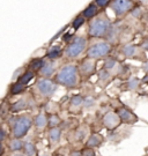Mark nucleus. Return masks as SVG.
I'll list each match as a JSON object with an SVG mask.
<instances>
[{"label": "nucleus", "instance_id": "nucleus-19", "mask_svg": "<svg viewBox=\"0 0 148 156\" xmlns=\"http://www.w3.org/2000/svg\"><path fill=\"white\" fill-rule=\"evenodd\" d=\"M33 78H34V73L33 72H26L23 75H22L21 78L19 79V82L26 86V84L29 83V82L33 80Z\"/></svg>", "mask_w": 148, "mask_h": 156}, {"label": "nucleus", "instance_id": "nucleus-37", "mask_svg": "<svg viewBox=\"0 0 148 156\" xmlns=\"http://www.w3.org/2000/svg\"><path fill=\"white\" fill-rule=\"evenodd\" d=\"M143 2H147L148 0H143Z\"/></svg>", "mask_w": 148, "mask_h": 156}, {"label": "nucleus", "instance_id": "nucleus-30", "mask_svg": "<svg viewBox=\"0 0 148 156\" xmlns=\"http://www.w3.org/2000/svg\"><path fill=\"white\" fill-rule=\"evenodd\" d=\"M110 2V0H96V4L99 6V7H104Z\"/></svg>", "mask_w": 148, "mask_h": 156}, {"label": "nucleus", "instance_id": "nucleus-5", "mask_svg": "<svg viewBox=\"0 0 148 156\" xmlns=\"http://www.w3.org/2000/svg\"><path fill=\"white\" fill-rule=\"evenodd\" d=\"M110 46L108 43L105 42H101V43H96V44L92 45L88 50V57L90 59H97V58H102V57L106 56L110 52Z\"/></svg>", "mask_w": 148, "mask_h": 156}, {"label": "nucleus", "instance_id": "nucleus-28", "mask_svg": "<svg viewBox=\"0 0 148 156\" xmlns=\"http://www.w3.org/2000/svg\"><path fill=\"white\" fill-rule=\"evenodd\" d=\"M138 84H139V80L138 79H132L130 83H128V87H130V89H135Z\"/></svg>", "mask_w": 148, "mask_h": 156}, {"label": "nucleus", "instance_id": "nucleus-27", "mask_svg": "<svg viewBox=\"0 0 148 156\" xmlns=\"http://www.w3.org/2000/svg\"><path fill=\"white\" fill-rule=\"evenodd\" d=\"M81 153H82V156H95V151H94V149L93 148H89V147L82 149Z\"/></svg>", "mask_w": 148, "mask_h": 156}, {"label": "nucleus", "instance_id": "nucleus-22", "mask_svg": "<svg viewBox=\"0 0 148 156\" xmlns=\"http://www.w3.org/2000/svg\"><path fill=\"white\" fill-rule=\"evenodd\" d=\"M26 106H27V104H26L24 100H20V101H17V102H15V103L12 105V111L13 112L21 111V110H23Z\"/></svg>", "mask_w": 148, "mask_h": 156}, {"label": "nucleus", "instance_id": "nucleus-1", "mask_svg": "<svg viewBox=\"0 0 148 156\" xmlns=\"http://www.w3.org/2000/svg\"><path fill=\"white\" fill-rule=\"evenodd\" d=\"M56 80L58 83L68 88L75 87L78 83V68L74 65H67L58 72Z\"/></svg>", "mask_w": 148, "mask_h": 156}, {"label": "nucleus", "instance_id": "nucleus-32", "mask_svg": "<svg viewBox=\"0 0 148 156\" xmlns=\"http://www.w3.org/2000/svg\"><path fill=\"white\" fill-rule=\"evenodd\" d=\"M72 38V35L70 33H67V34H65V35H63V41L64 42H68L70 39Z\"/></svg>", "mask_w": 148, "mask_h": 156}, {"label": "nucleus", "instance_id": "nucleus-29", "mask_svg": "<svg viewBox=\"0 0 148 156\" xmlns=\"http://www.w3.org/2000/svg\"><path fill=\"white\" fill-rule=\"evenodd\" d=\"M116 66V62L114 60V59H109L108 62H105V68H114V67Z\"/></svg>", "mask_w": 148, "mask_h": 156}, {"label": "nucleus", "instance_id": "nucleus-13", "mask_svg": "<svg viewBox=\"0 0 148 156\" xmlns=\"http://www.w3.org/2000/svg\"><path fill=\"white\" fill-rule=\"evenodd\" d=\"M53 71H55L53 65H52L51 62H45L44 66L42 67V69H41V74H42L43 76L49 78V76H51V75L53 74Z\"/></svg>", "mask_w": 148, "mask_h": 156}, {"label": "nucleus", "instance_id": "nucleus-7", "mask_svg": "<svg viewBox=\"0 0 148 156\" xmlns=\"http://www.w3.org/2000/svg\"><path fill=\"white\" fill-rule=\"evenodd\" d=\"M132 5L133 4L131 0H115L112 2V9L116 13V15H123L128 9H131Z\"/></svg>", "mask_w": 148, "mask_h": 156}, {"label": "nucleus", "instance_id": "nucleus-17", "mask_svg": "<svg viewBox=\"0 0 148 156\" xmlns=\"http://www.w3.org/2000/svg\"><path fill=\"white\" fill-rule=\"evenodd\" d=\"M44 60L43 59H41V58H36V59H34L33 62H30V68L33 69V71H41L42 69V67L44 66Z\"/></svg>", "mask_w": 148, "mask_h": 156}, {"label": "nucleus", "instance_id": "nucleus-4", "mask_svg": "<svg viewBox=\"0 0 148 156\" xmlns=\"http://www.w3.org/2000/svg\"><path fill=\"white\" fill-rule=\"evenodd\" d=\"M86 48V39L81 37V36H78L75 38L72 41V43L68 45L67 50H66V55L70 58H77Z\"/></svg>", "mask_w": 148, "mask_h": 156}, {"label": "nucleus", "instance_id": "nucleus-3", "mask_svg": "<svg viewBox=\"0 0 148 156\" xmlns=\"http://www.w3.org/2000/svg\"><path fill=\"white\" fill-rule=\"evenodd\" d=\"M109 20L105 17H97L89 26V35L93 37H102L109 31Z\"/></svg>", "mask_w": 148, "mask_h": 156}, {"label": "nucleus", "instance_id": "nucleus-20", "mask_svg": "<svg viewBox=\"0 0 148 156\" xmlns=\"http://www.w3.org/2000/svg\"><path fill=\"white\" fill-rule=\"evenodd\" d=\"M96 13H97L96 6H95V5H89L87 8L83 11V16H85V17H93Z\"/></svg>", "mask_w": 148, "mask_h": 156}, {"label": "nucleus", "instance_id": "nucleus-36", "mask_svg": "<svg viewBox=\"0 0 148 156\" xmlns=\"http://www.w3.org/2000/svg\"><path fill=\"white\" fill-rule=\"evenodd\" d=\"M14 156H26V155H21V154H15Z\"/></svg>", "mask_w": 148, "mask_h": 156}, {"label": "nucleus", "instance_id": "nucleus-8", "mask_svg": "<svg viewBox=\"0 0 148 156\" xmlns=\"http://www.w3.org/2000/svg\"><path fill=\"white\" fill-rule=\"evenodd\" d=\"M121 123V118L118 115H116L114 112H108L103 117V125L108 129H114Z\"/></svg>", "mask_w": 148, "mask_h": 156}, {"label": "nucleus", "instance_id": "nucleus-11", "mask_svg": "<svg viewBox=\"0 0 148 156\" xmlns=\"http://www.w3.org/2000/svg\"><path fill=\"white\" fill-rule=\"evenodd\" d=\"M94 69H95V62H92V60H86L81 65V71H82V74H85V75L93 74Z\"/></svg>", "mask_w": 148, "mask_h": 156}, {"label": "nucleus", "instance_id": "nucleus-12", "mask_svg": "<svg viewBox=\"0 0 148 156\" xmlns=\"http://www.w3.org/2000/svg\"><path fill=\"white\" fill-rule=\"evenodd\" d=\"M102 141H103V138H102L99 134H93V135H90V138L88 139L87 147H89V148H95V147H97V146L101 145Z\"/></svg>", "mask_w": 148, "mask_h": 156}, {"label": "nucleus", "instance_id": "nucleus-24", "mask_svg": "<svg viewBox=\"0 0 148 156\" xmlns=\"http://www.w3.org/2000/svg\"><path fill=\"white\" fill-rule=\"evenodd\" d=\"M48 120H49V122H48V125H49L51 128L58 127V125L60 124V119H59V117H58V116H56V115L50 116Z\"/></svg>", "mask_w": 148, "mask_h": 156}, {"label": "nucleus", "instance_id": "nucleus-10", "mask_svg": "<svg viewBox=\"0 0 148 156\" xmlns=\"http://www.w3.org/2000/svg\"><path fill=\"white\" fill-rule=\"evenodd\" d=\"M60 135H61V131L60 128L58 127H53L50 129L49 132V140L51 145H57L60 140Z\"/></svg>", "mask_w": 148, "mask_h": 156}, {"label": "nucleus", "instance_id": "nucleus-21", "mask_svg": "<svg viewBox=\"0 0 148 156\" xmlns=\"http://www.w3.org/2000/svg\"><path fill=\"white\" fill-rule=\"evenodd\" d=\"M61 55V50L59 46H53L51 50L48 52V58L50 59H56Z\"/></svg>", "mask_w": 148, "mask_h": 156}, {"label": "nucleus", "instance_id": "nucleus-35", "mask_svg": "<svg viewBox=\"0 0 148 156\" xmlns=\"http://www.w3.org/2000/svg\"><path fill=\"white\" fill-rule=\"evenodd\" d=\"M143 49H147V50H148V41L143 43Z\"/></svg>", "mask_w": 148, "mask_h": 156}, {"label": "nucleus", "instance_id": "nucleus-15", "mask_svg": "<svg viewBox=\"0 0 148 156\" xmlns=\"http://www.w3.org/2000/svg\"><path fill=\"white\" fill-rule=\"evenodd\" d=\"M48 119L46 117L44 116L43 113H39L37 117L35 118V120H34V123H35V126L37 128H44L46 126V124H48Z\"/></svg>", "mask_w": 148, "mask_h": 156}, {"label": "nucleus", "instance_id": "nucleus-6", "mask_svg": "<svg viewBox=\"0 0 148 156\" xmlns=\"http://www.w3.org/2000/svg\"><path fill=\"white\" fill-rule=\"evenodd\" d=\"M37 89L44 96H51L57 89V86L48 79H39L37 81Z\"/></svg>", "mask_w": 148, "mask_h": 156}, {"label": "nucleus", "instance_id": "nucleus-23", "mask_svg": "<svg viewBox=\"0 0 148 156\" xmlns=\"http://www.w3.org/2000/svg\"><path fill=\"white\" fill-rule=\"evenodd\" d=\"M23 90H24V84L20 83V82L17 81L16 83H14L13 86H12L11 93L13 95H16V94H21Z\"/></svg>", "mask_w": 148, "mask_h": 156}, {"label": "nucleus", "instance_id": "nucleus-9", "mask_svg": "<svg viewBox=\"0 0 148 156\" xmlns=\"http://www.w3.org/2000/svg\"><path fill=\"white\" fill-rule=\"evenodd\" d=\"M119 118H121V120L123 123H126V124H134L137 123L138 118L137 116L131 111V110H128L126 108H121L119 110H118V113H117Z\"/></svg>", "mask_w": 148, "mask_h": 156}, {"label": "nucleus", "instance_id": "nucleus-14", "mask_svg": "<svg viewBox=\"0 0 148 156\" xmlns=\"http://www.w3.org/2000/svg\"><path fill=\"white\" fill-rule=\"evenodd\" d=\"M8 146H9V149H11L12 151H21V149H23V144H22V141L20 139H13L9 141V144H8Z\"/></svg>", "mask_w": 148, "mask_h": 156}, {"label": "nucleus", "instance_id": "nucleus-31", "mask_svg": "<svg viewBox=\"0 0 148 156\" xmlns=\"http://www.w3.org/2000/svg\"><path fill=\"white\" fill-rule=\"evenodd\" d=\"M93 103H94L93 98H87V100H85V102H83V106H86V108H89L90 105H93Z\"/></svg>", "mask_w": 148, "mask_h": 156}, {"label": "nucleus", "instance_id": "nucleus-26", "mask_svg": "<svg viewBox=\"0 0 148 156\" xmlns=\"http://www.w3.org/2000/svg\"><path fill=\"white\" fill-rule=\"evenodd\" d=\"M83 17L85 16H78L77 19H74V21H73V24H72V26H73V28L75 29V30L80 28L83 23H85V19H83Z\"/></svg>", "mask_w": 148, "mask_h": 156}, {"label": "nucleus", "instance_id": "nucleus-34", "mask_svg": "<svg viewBox=\"0 0 148 156\" xmlns=\"http://www.w3.org/2000/svg\"><path fill=\"white\" fill-rule=\"evenodd\" d=\"M5 135H6L5 129H4V128H1V136H0V140H1V141H4V140H5Z\"/></svg>", "mask_w": 148, "mask_h": 156}, {"label": "nucleus", "instance_id": "nucleus-16", "mask_svg": "<svg viewBox=\"0 0 148 156\" xmlns=\"http://www.w3.org/2000/svg\"><path fill=\"white\" fill-rule=\"evenodd\" d=\"M23 151H24V155L26 156H34L36 153V148L33 142H26L23 146Z\"/></svg>", "mask_w": 148, "mask_h": 156}, {"label": "nucleus", "instance_id": "nucleus-33", "mask_svg": "<svg viewBox=\"0 0 148 156\" xmlns=\"http://www.w3.org/2000/svg\"><path fill=\"white\" fill-rule=\"evenodd\" d=\"M70 156H82V153L81 151H72Z\"/></svg>", "mask_w": 148, "mask_h": 156}, {"label": "nucleus", "instance_id": "nucleus-25", "mask_svg": "<svg viewBox=\"0 0 148 156\" xmlns=\"http://www.w3.org/2000/svg\"><path fill=\"white\" fill-rule=\"evenodd\" d=\"M83 102H85V100H83L82 97H81L80 95H77V96L72 97L71 104H72V106H80L81 104H83Z\"/></svg>", "mask_w": 148, "mask_h": 156}, {"label": "nucleus", "instance_id": "nucleus-18", "mask_svg": "<svg viewBox=\"0 0 148 156\" xmlns=\"http://www.w3.org/2000/svg\"><path fill=\"white\" fill-rule=\"evenodd\" d=\"M123 52H124V55L126 57H134L137 55V48L135 46H133V45H126L124 49H123Z\"/></svg>", "mask_w": 148, "mask_h": 156}, {"label": "nucleus", "instance_id": "nucleus-2", "mask_svg": "<svg viewBox=\"0 0 148 156\" xmlns=\"http://www.w3.org/2000/svg\"><path fill=\"white\" fill-rule=\"evenodd\" d=\"M31 118L27 116V115H22L20 117H17L14 122V125H13V135L14 138L16 139H20L22 136H24L26 134L28 133L29 128L31 126Z\"/></svg>", "mask_w": 148, "mask_h": 156}]
</instances>
